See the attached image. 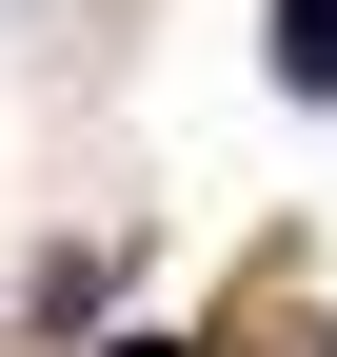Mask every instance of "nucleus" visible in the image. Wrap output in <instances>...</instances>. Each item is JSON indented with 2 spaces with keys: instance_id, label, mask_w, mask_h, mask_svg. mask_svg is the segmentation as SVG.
<instances>
[{
  "instance_id": "nucleus-1",
  "label": "nucleus",
  "mask_w": 337,
  "mask_h": 357,
  "mask_svg": "<svg viewBox=\"0 0 337 357\" xmlns=\"http://www.w3.org/2000/svg\"><path fill=\"white\" fill-rule=\"evenodd\" d=\"M278 79H298V100H337V0H278Z\"/></svg>"
}]
</instances>
